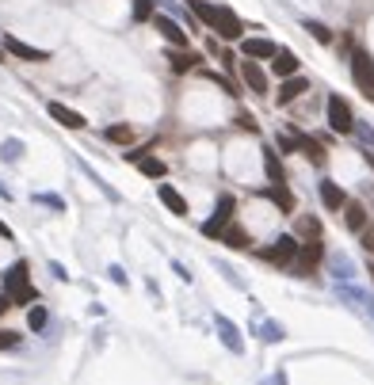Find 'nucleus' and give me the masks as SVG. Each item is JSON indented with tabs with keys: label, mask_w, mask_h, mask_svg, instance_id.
Wrapping results in <instances>:
<instances>
[{
	"label": "nucleus",
	"mask_w": 374,
	"mask_h": 385,
	"mask_svg": "<svg viewBox=\"0 0 374 385\" xmlns=\"http://www.w3.org/2000/svg\"><path fill=\"white\" fill-rule=\"evenodd\" d=\"M12 305H15V301L8 298V294H0V313H8V309H12Z\"/></svg>",
	"instance_id": "c03bdc74"
},
{
	"label": "nucleus",
	"mask_w": 374,
	"mask_h": 385,
	"mask_svg": "<svg viewBox=\"0 0 374 385\" xmlns=\"http://www.w3.org/2000/svg\"><path fill=\"white\" fill-rule=\"evenodd\" d=\"M237 122H241V126H245V130H256V119H252V114H241Z\"/></svg>",
	"instance_id": "37998d69"
},
{
	"label": "nucleus",
	"mask_w": 374,
	"mask_h": 385,
	"mask_svg": "<svg viewBox=\"0 0 374 385\" xmlns=\"http://www.w3.org/2000/svg\"><path fill=\"white\" fill-rule=\"evenodd\" d=\"M218 241H222V244H230V248H248V233H245V229H241V225H233V221H230V225H225V233L222 236H218Z\"/></svg>",
	"instance_id": "5701e85b"
},
{
	"label": "nucleus",
	"mask_w": 374,
	"mask_h": 385,
	"mask_svg": "<svg viewBox=\"0 0 374 385\" xmlns=\"http://www.w3.org/2000/svg\"><path fill=\"white\" fill-rule=\"evenodd\" d=\"M50 271H54V278H61V282H69V271L58 264V259H50Z\"/></svg>",
	"instance_id": "ea45409f"
},
{
	"label": "nucleus",
	"mask_w": 374,
	"mask_h": 385,
	"mask_svg": "<svg viewBox=\"0 0 374 385\" xmlns=\"http://www.w3.org/2000/svg\"><path fill=\"white\" fill-rule=\"evenodd\" d=\"M271 73L275 77H294L298 73V54L294 50H279L271 57Z\"/></svg>",
	"instance_id": "a211bd4d"
},
{
	"label": "nucleus",
	"mask_w": 374,
	"mask_h": 385,
	"mask_svg": "<svg viewBox=\"0 0 374 385\" xmlns=\"http://www.w3.org/2000/svg\"><path fill=\"white\" fill-rule=\"evenodd\" d=\"M134 165H137V172H142V176H149V179H165V172H168V165H165V160H157V157H145V153L134 160Z\"/></svg>",
	"instance_id": "aec40b11"
},
{
	"label": "nucleus",
	"mask_w": 374,
	"mask_h": 385,
	"mask_svg": "<svg viewBox=\"0 0 374 385\" xmlns=\"http://www.w3.org/2000/svg\"><path fill=\"white\" fill-rule=\"evenodd\" d=\"M298 149H302L306 157L313 160V165H324V149H321V145L313 142V137H302V134H298Z\"/></svg>",
	"instance_id": "bb28decb"
},
{
	"label": "nucleus",
	"mask_w": 374,
	"mask_h": 385,
	"mask_svg": "<svg viewBox=\"0 0 374 385\" xmlns=\"http://www.w3.org/2000/svg\"><path fill=\"white\" fill-rule=\"evenodd\" d=\"M191 8H195V15H199L207 27H214V20H218V4H207V0H191Z\"/></svg>",
	"instance_id": "cd10ccee"
},
{
	"label": "nucleus",
	"mask_w": 374,
	"mask_h": 385,
	"mask_svg": "<svg viewBox=\"0 0 374 385\" xmlns=\"http://www.w3.org/2000/svg\"><path fill=\"white\" fill-rule=\"evenodd\" d=\"M172 271H176V275H180V278H184V282H191V267H184V264H180V259H172Z\"/></svg>",
	"instance_id": "58836bf2"
},
{
	"label": "nucleus",
	"mask_w": 374,
	"mask_h": 385,
	"mask_svg": "<svg viewBox=\"0 0 374 385\" xmlns=\"http://www.w3.org/2000/svg\"><path fill=\"white\" fill-rule=\"evenodd\" d=\"M153 15V0H134V23H149Z\"/></svg>",
	"instance_id": "473e14b6"
},
{
	"label": "nucleus",
	"mask_w": 374,
	"mask_h": 385,
	"mask_svg": "<svg viewBox=\"0 0 374 385\" xmlns=\"http://www.w3.org/2000/svg\"><path fill=\"white\" fill-rule=\"evenodd\" d=\"M27 324H31V332H43L46 329V309L43 305H31L27 309Z\"/></svg>",
	"instance_id": "2f4dec72"
},
{
	"label": "nucleus",
	"mask_w": 374,
	"mask_h": 385,
	"mask_svg": "<svg viewBox=\"0 0 374 385\" xmlns=\"http://www.w3.org/2000/svg\"><path fill=\"white\" fill-rule=\"evenodd\" d=\"M329 271H332L336 282H352V278H355V264L344 256V252H332V256H329Z\"/></svg>",
	"instance_id": "f3484780"
},
{
	"label": "nucleus",
	"mask_w": 374,
	"mask_h": 385,
	"mask_svg": "<svg viewBox=\"0 0 374 385\" xmlns=\"http://www.w3.org/2000/svg\"><path fill=\"white\" fill-rule=\"evenodd\" d=\"M363 248L374 252V229H367V233H363Z\"/></svg>",
	"instance_id": "79ce46f5"
},
{
	"label": "nucleus",
	"mask_w": 374,
	"mask_h": 385,
	"mask_svg": "<svg viewBox=\"0 0 374 385\" xmlns=\"http://www.w3.org/2000/svg\"><path fill=\"white\" fill-rule=\"evenodd\" d=\"M264 168H267V179H271V183H287V179H283V165H279V157H275V149H264Z\"/></svg>",
	"instance_id": "a878e982"
},
{
	"label": "nucleus",
	"mask_w": 374,
	"mask_h": 385,
	"mask_svg": "<svg viewBox=\"0 0 374 385\" xmlns=\"http://www.w3.org/2000/svg\"><path fill=\"white\" fill-rule=\"evenodd\" d=\"M267 199H275V202H279L283 210H294V199H290V195H287V187H283V183H271V191H267Z\"/></svg>",
	"instance_id": "c756f323"
},
{
	"label": "nucleus",
	"mask_w": 374,
	"mask_h": 385,
	"mask_svg": "<svg viewBox=\"0 0 374 385\" xmlns=\"http://www.w3.org/2000/svg\"><path fill=\"white\" fill-rule=\"evenodd\" d=\"M0 199H4V202H8V199H12V191H8V187H4V183H0Z\"/></svg>",
	"instance_id": "a18cd8bd"
},
{
	"label": "nucleus",
	"mask_w": 374,
	"mask_h": 385,
	"mask_svg": "<svg viewBox=\"0 0 374 385\" xmlns=\"http://www.w3.org/2000/svg\"><path fill=\"white\" fill-rule=\"evenodd\" d=\"M210 31H218L222 38H241V31H245V23L237 20V12L233 8H225V4H218V20H214V27Z\"/></svg>",
	"instance_id": "9d476101"
},
{
	"label": "nucleus",
	"mask_w": 374,
	"mask_h": 385,
	"mask_svg": "<svg viewBox=\"0 0 374 385\" xmlns=\"http://www.w3.org/2000/svg\"><path fill=\"white\" fill-rule=\"evenodd\" d=\"M168 61H172V69H176V73H187V69H195V61H199V57H195L191 50H184V54L176 50L172 57H168Z\"/></svg>",
	"instance_id": "c85d7f7f"
},
{
	"label": "nucleus",
	"mask_w": 374,
	"mask_h": 385,
	"mask_svg": "<svg viewBox=\"0 0 374 385\" xmlns=\"http://www.w3.org/2000/svg\"><path fill=\"white\" fill-rule=\"evenodd\" d=\"M153 27L160 31V38H165L168 46H176V50H187V31L172 20V15H153Z\"/></svg>",
	"instance_id": "6e6552de"
},
{
	"label": "nucleus",
	"mask_w": 374,
	"mask_h": 385,
	"mask_svg": "<svg viewBox=\"0 0 374 385\" xmlns=\"http://www.w3.org/2000/svg\"><path fill=\"white\" fill-rule=\"evenodd\" d=\"M80 168H84V176H88V179H92V183H96V187H100V191H103V195H107V199H111V202H119V191H111V187H107V183H103V179H100V176H96V172H92V168H88V165H80Z\"/></svg>",
	"instance_id": "f704fd0d"
},
{
	"label": "nucleus",
	"mask_w": 374,
	"mask_h": 385,
	"mask_svg": "<svg viewBox=\"0 0 374 385\" xmlns=\"http://www.w3.org/2000/svg\"><path fill=\"white\" fill-rule=\"evenodd\" d=\"M336 294H340V301H347L352 309H359L363 317H371L374 321V298L367 290H359V286H347V282H336Z\"/></svg>",
	"instance_id": "423d86ee"
},
{
	"label": "nucleus",
	"mask_w": 374,
	"mask_h": 385,
	"mask_svg": "<svg viewBox=\"0 0 374 385\" xmlns=\"http://www.w3.org/2000/svg\"><path fill=\"white\" fill-rule=\"evenodd\" d=\"M103 137H107V142H115V145H130V142H134V130H130L126 122H115V126L103 130Z\"/></svg>",
	"instance_id": "b1692460"
},
{
	"label": "nucleus",
	"mask_w": 374,
	"mask_h": 385,
	"mask_svg": "<svg viewBox=\"0 0 374 385\" xmlns=\"http://www.w3.org/2000/svg\"><path fill=\"white\" fill-rule=\"evenodd\" d=\"M0 43H4V50L8 54H15L20 61H50V50H38V46H27V43H20L15 35H0Z\"/></svg>",
	"instance_id": "1a4fd4ad"
},
{
	"label": "nucleus",
	"mask_w": 374,
	"mask_h": 385,
	"mask_svg": "<svg viewBox=\"0 0 374 385\" xmlns=\"http://www.w3.org/2000/svg\"><path fill=\"white\" fill-rule=\"evenodd\" d=\"M306 31H310V35L317 38V43H324V46L332 43V31L324 27V23H317V20H306Z\"/></svg>",
	"instance_id": "7c9ffc66"
},
{
	"label": "nucleus",
	"mask_w": 374,
	"mask_h": 385,
	"mask_svg": "<svg viewBox=\"0 0 374 385\" xmlns=\"http://www.w3.org/2000/svg\"><path fill=\"white\" fill-rule=\"evenodd\" d=\"M157 199H160V202H165V206H168V210H172V214H176V218H187V199H184V195H180V191H176V187H172V183H157Z\"/></svg>",
	"instance_id": "4468645a"
},
{
	"label": "nucleus",
	"mask_w": 374,
	"mask_h": 385,
	"mask_svg": "<svg viewBox=\"0 0 374 385\" xmlns=\"http://www.w3.org/2000/svg\"><path fill=\"white\" fill-rule=\"evenodd\" d=\"M241 54L256 57V61H271V57L279 54V46H275L271 38H245V43H241Z\"/></svg>",
	"instance_id": "ddd939ff"
},
{
	"label": "nucleus",
	"mask_w": 374,
	"mask_h": 385,
	"mask_svg": "<svg viewBox=\"0 0 374 385\" xmlns=\"http://www.w3.org/2000/svg\"><path fill=\"white\" fill-rule=\"evenodd\" d=\"M302 92H310V80H306V77H287V80H283V88H279V107L294 103Z\"/></svg>",
	"instance_id": "2eb2a0df"
},
{
	"label": "nucleus",
	"mask_w": 374,
	"mask_h": 385,
	"mask_svg": "<svg viewBox=\"0 0 374 385\" xmlns=\"http://www.w3.org/2000/svg\"><path fill=\"white\" fill-rule=\"evenodd\" d=\"M324 111H329V126L336 130V134H352V130H355V122H359V119L352 114V107H347V100H344V96H336V92L329 96Z\"/></svg>",
	"instance_id": "7ed1b4c3"
},
{
	"label": "nucleus",
	"mask_w": 374,
	"mask_h": 385,
	"mask_svg": "<svg viewBox=\"0 0 374 385\" xmlns=\"http://www.w3.org/2000/svg\"><path fill=\"white\" fill-rule=\"evenodd\" d=\"M355 134H359V137H363V142H367V145H374V130L367 126V122H355Z\"/></svg>",
	"instance_id": "4c0bfd02"
},
{
	"label": "nucleus",
	"mask_w": 374,
	"mask_h": 385,
	"mask_svg": "<svg viewBox=\"0 0 374 385\" xmlns=\"http://www.w3.org/2000/svg\"><path fill=\"white\" fill-rule=\"evenodd\" d=\"M344 221H347V229L363 233V229H367V210H363L359 202H347V206H344Z\"/></svg>",
	"instance_id": "4be33fe9"
},
{
	"label": "nucleus",
	"mask_w": 374,
	"mask_h": 385,
	"mask_svg": "<svg viewBox=\"0 0 374 385\" xmlns=\"http://www.w3.org/2000/svg\"><path fill=\"white\" fill-rule=\"evenodd\" d=\"M31 267H27V259H15L12 267L4 271V294L15 301V305H31V301L38 298L35 294V286H31Z\"/></svg>",
	"instance_id": "f257e3e1"
},
{
	"label": "nucleus",
	"mask_w": 374,
	"mask_h": 385,
	"mask_svg": "<svg viewBox=\"0 0 374 385\" xmlns=\"http://www.w3.org/2000/svg\"><path fill=\"white\" fill-rule=\"evenodd\" d=\"M20 157H23V142H20V137H4V142H0V160L15 165Z\"/></svg>",
	"instance_id": "393cba45"
},
{
	"label": "nucleus",
	"mask_w": 374,
	"mask_h": 385,
	"mask_svg": "<svg viewBox=\"0 0 374 385\" xmlns=\"http://www.w3.org/2000/svg\"><path fill=\"white\" fill-rule=\"evenodd\" d=\"M214 329H218V340L233 351V355H245V340H241V329L230 321L225 313H214Z\"/></svg>",
	"instance_id": "0eeeda50"
},
{
	"label": "nucleus",
	"mask_w": 374,
	"mask_h": 385,
	"mask_svg": "<svg viewBox=\"0 0 374 385\" xmlns=\"http://www.w3.org/2000/svg\"><path fill=\"white\" fill-rule=\"evenodd\" d=\"M298 248H302V244H298L294 236H279V241H271L264 252H260V256H264L267 264L287 267V264H294V259H298Z\"/></svg>",
	"instance_id": "39448f33"
},
{
	"label": "nucleus",
	"mask_w": 374,
	"mask_h": 385,
	"mask_svg": "<svg viewBox=\"0 0 374 385\" xmlns=\"http://www.w3.org/2000/svg\"><path fill=\"white\" fill-rule=\"evenodd\" d=\"M256 335H260L264 343H283V340H287V329H283L279 321H260Z\"/></svg>",
	"instance_id": "412c9836"
},
{
	"label": "nucleus",
	"mask_w": 374,
	"mask_h": 385,
	"mask_svg": "<svg viewBox=\"0 0 374 385\" xmlns=\"http://www.w3.org/2000/svg\"><path fill=\"white\" fill-rule=\"evenodd\" d=\"M264 385H287V374H283V370H275V374H271V378H267Z\"/></svg>",
	"instance_id": "a19ab883"
},
{
	"label": "nucleus",
	"mask_w": 374,
	"mask_h": 385,
	"mask_svg": "<svg viewBox=\"0 0 374 385\" xmlns=\"http://www.w3.org/2000/svg\"><path fill=\"white\" fill-rule=\"evenodd\" d=\"M317 191H321V202H324L329 210H344V206H347V195L340 191L332 179H321V183H317Z\"/></svg>",
	"instance_id": "dca6fc26"
},
{
	"label": "nucleus",
	"mask_w": 374,
	"mask_h": 385,
	"mask_svg": "<svg viewBox=\"0 0 374 385\" xmlns=\"http://www.w3.org/2000/svg\"><path fill=\"white\" fill-rule=\"evenodd\" d=\"M241 77H245V84L256 96H267V73L256 65V57H245V61H241Z\"/></svg>",
	"instance_id": "f8f14e48"
},
{
	"label": "nucleus",
	"mask_w": 374,
	"mask_h": 385,
	"mask_svg": "<svg viewBox=\"0 0 374 385\" xmlns=\"http://www.w3.org/2000/svg\"><path fill=\"white\" fill-rule=\"evenodd\" d=\"M352 80H355V88H359V92L374 103V57L367 50L352 54Z\"/></svg>",
	"instance_id": "f03ea898"
},
{
	"label": "nucleus",
	"mask_w": 374,
	"mask_h": 385,
	"mask_svg": "<svg viewBox=\"0 0 374 385\" xmlns=\"http://www.w3.org/2000/svg\"><path fill=\"white\" fill-rule=\"evenodd\" d=\"M321 256H324L321 241H317V236H313V241H306L302 248H298V259H302V264H298V271H313V267H317V259H321Z\"/></svg>",
	"instance_id": "6ab92c4d"
},
{
	"label": "nucleus",
	"mask_w": 374,
	"mask_h": 385,
	"mask_svg": "<svg viewBox=\"0 0 374 385\" xmlns=\"http://www.w3.org/2000/svg\"><path fill=\"white\" fill-rule=\"evenodd\" d=\"M12 347H20V332L0 329V351H12Z\"/></svg>",
	"instance_id": "c9c22d12"
},
{
	"label": "nucleus",
	"mask_w": 374,
	"mask_h": 385,
	"mask_svg": "<svg viewBox=\"0 0 374 385\" xmlns=\"http://www.w3.org/2000/svg\"><path fill=\"white\" fill-rule=\"evenodd\" d=\"M233 210H237L233 195H222V199H218V206H214V218L202 221V236H222V233H225V225L233 221Z\"/></svg>",
	"instance_id": "20e7f679"
},
{
	"label": "nucleus",
	"mask_w": 374,
	"mask_h": 385,
	"mask_svg": "<svg viewBox=\"0 0 374 385\" xmlns=\"http://www.w3.org/2000/svg\"><path fill=\"white\" fill-rule=\"evenodd\" d=\"M35 202H38V206H50V210H58V214H65V199H58V195L38 191V195H35Z\"/></svg>",
	"instance_id": "72a5a7b5"
},
{
	"label": "nucleus",
	"mask_w": 374,
	"mask_h": 385,
	"mask_svg": "<svg viewBox=\"0 0 374 385\" xmlns=\"http://www.w3.org/2000/svg\"><path fill=\"white\" fill-rule=\"evenodd\" d=\"M107 275H111V282H115V286H126V271H123L119 264H111V267H107Z\"/></svg>",
	"instance_id": "e433bc0d"
},
{
	"label": "nucleus",
	"mask_w": 374,
	"mask_h": 385,
	"mask_svg": "<svg viewBox=\"0 0 374 385\" xmlns=\"http://www.w3.org/2000/svg\"><path fill=\"white\" fill-rule=\"evenodd\" d=\"M46 111H50V119L54 122H61L65 130H84L88 126V119L80 111H73V107H65V103H58V100H50L46 103Z\"/></svg>",
	"instance_id": "9b49d317"
}]
</instances>
